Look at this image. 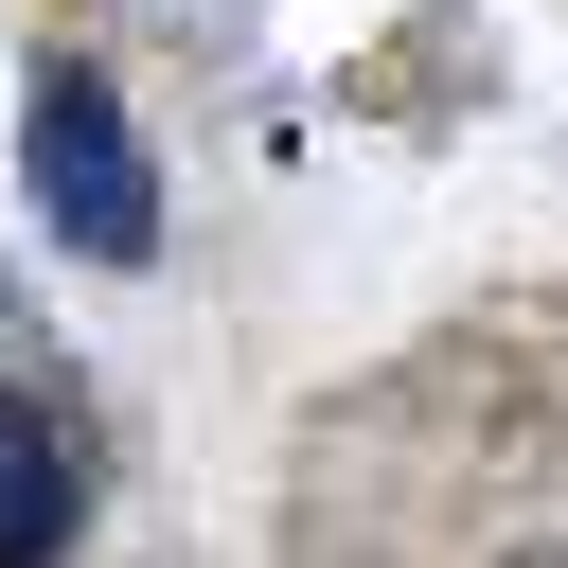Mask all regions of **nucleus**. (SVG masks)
<instances>
[{"mask_svg": "<svg viewBox=\"0 0 568 568\" xmlns=\"http://www.w3.org/2000/svg\"><path fill=\"white\" fill-rule=\"evenodd\" d=\"M71 532H89V408L0 390V568H71Z\"/></svg>", "mask_w": 568, "mask_h": 568, "instance_id": "obj_3", "label": "nucleus"}, {"mask_svg": "<svg viewBox=\"0 0 568 568\" xmlns=\"http://www.w3.org/2000/svg\"><path fill=\"white\" fill-rule=\"evenodd\" d=\"M36 213H53L89 266H142V248H160L142 142H124V106H106V71H89V53H53V71H36Z\"/></svg>", "mask_w": 568, "mask_h": 568, "instance_id": "obj_2", "label": "nucleus"}, {"mask_svg": "<svg viewBox=\"0 0 568 568\" xmlns=\"http://www.w3.org/2000/svg\"><path fill=\"white\" fill-rule=\"evenodd\" d=\"M302 568H568V408L462 390L426 426V390H390L320 426Z\"/></svg>", "mask_w": 568, "mask_h": 568, "instance_id": "obj_1", "label": "nucleus"}]
</instances>
